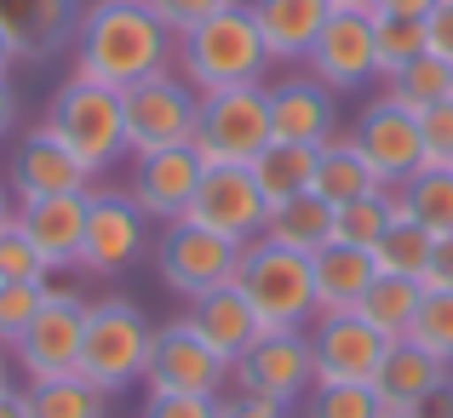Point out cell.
Here are the masks:
<instances>
[{
    "label": "cell",
    "instance_id": "d590c367",
    "mask_svg": "<svg viewBox=\"0 0 453 418\" xmlns=\"http://www.w3.org/2000/svg\"><path fill=\"white\" fill-rule=\"evenodd\" d=\"M304 418H390L373 384H316L304 396Z\"/></svg>",
    "mask_w": 453,
    "mask_h": 418
},
{
    "label": "cell",
    "instance_id": "d4e9b609",
    "mask_svg": "<svg viewBox=\"0 0 453 418\" xmlns=\"http://www.w3.org/2000/svg\"><path fill=\"white\" fill-rule=\"evenodd\" d=\"M310 270H316V309L321 315L356 309L367 298V286L379 281L373 253H367V247H344V241H327L316 258H310Z\"/></svg>",
    "mask_w": 453,
    "mask_h": 418
},
{
    "label": "cell",
    "instance_id": "c3c4849f",
    "mask_svg": "<svg viewBox=\"0 0 453 418\" xmlns=\"http://www.w3.org/2000/svg\"><path fill=\"white\" fill-rule=\"evenodd\" d=\"M12 121H18V92H12V80L0 75V138L12 133Z\"/></svg>",
    "mask_w": 453,
    "mask_h": 418
},
{
    "label": "cell",
    "instance_id": "60d3db41",
    "mask_svg": "<svg viewBox=\"0 0 453 418\" xmlns=\"http://www.w3.org/2000/svg\"><path fill=\"white\" fill-rule=\"evenodd\" d=\"M224 6H230V0H150V11H155V18H161L173 34H189L196 23H207L212 11H224Z\"/></svg>",
    "mask_w": 453,
    "mask_h": 418
},
{
    "label": "cell",
    "instance_id": "681fc988",
    "mask_svg": "<svg viewBox=\"0 0 453 418\" xmlns=\"http://www.w3.org/2000/svg\"><path fill=\"white\" fill-rule=\"evenodd\" d=\"M0 418H29V407H23V390H6V396H0Z\"/></svg>",
    "mask_w": 453,
    "mask_h": 418
},
{
    "label": "cell",
    "instance_id": "44dd1931",
    "mask_svg": "<svg viewBox=\"0 0 453 418\" xmlns=\"http://www.w3.org/2000/svg\"><path fill=\"white\" fill-rule=\"evenodd\" d=\"M18 224L29 230L35 253L46 258V276H58V270H81V241H87V195L18 201Z\"/></svg>",
    "mask_w": 453,
    "mask_h": 418
},
{
    "label": "cell",
    "instance_id": "7dc6e473",
    "mask_svg": "<svg viewBox=\"0 0 453 418\" xmlns=\"http://www.w3.org/2000/svg\"><path fill=\"white\" fill-rule=\"evenodd\" d=\"M448 413H453V384H448V390H436V396H425L408 418H448Z\"/></svg>",
    "mask_w": 453,
    "mask_h": 418
},
{
    "label": "cell",
    "instance_id": "603a6c76",
    "mask_svg": "<svg viewBox=\"0 0 453 418\" xmlns=\"http://www.w3.org/2000/svg\"><path fill=\"white\" fill-rule=\"evenodd\" d=\"M333 92L316 75H288L270 87V133L281 143H327L333 138Z\"/></svg>",
    "mask_w": 453,
    "mask_h": 418
},
{
    "label": "cell",
    "instance_id": "3957f363",
    "mask_svg": "<svg viewBox=\"0 0 453 418\" xmlns=\"http://www.w3.org/2000/svg\"><path fill=\"white\" fill-rule=\"evenodd\" d=\"M46 133H52L64 149H75L92 172L115 166L127 149V103H121V87H104V80H87V75H69L64 87L52 92L46 103Z\"/></svg>",
    "mask_w": 453,
    "mask_h": 418
},
{
    "label": "cell",
    "instance_id": "7402d4cb",
    "mask_svg": "<svg viewBox=\"0 0 453 418\" xmlns=\"http://www.w3.org/2000/svg\"><path fill=\"white\" fill-rule=\"evenodd\" d=\"M247 6H253V23L265 34L270 64H304L333 18L327 0H247Z\"/></svg>",
    "mask_w": 453,
    "mask_h": 418
},
{
    "label": "cell",
    "instance_id": "4316f807",
    "mask_svg": "<svg viewBox=\"0 0 453 418\" xmlns=\"http://www.w3.org/2000/svg\"><path fill=\"white\" fill-rule=\"evenodd\" d=\"M373 189H385V184L373 178V166L362 161V149H356L350 138L333 133L327 143H316V195L327 201V207L362 201V195H373Z\"/></svg>",
    "mask_w": 453,
    "mask_h": 418
},
{
    "label": "cell",
    "instance_id": "f6af8a7d",
    "mask_svg": "<svg viewBox=\"0 0 453 418\" xmlns=\"http://www.w3.org/2000/svg\"><path fill=\"white\" fill-rule=\"evenodd\" d=\"M219 418H288V407L258 401V396H235V401H219Z\"/></svg>",
    "mask_w": 453,
    "mask_h": 418
},
{
    "label": "cell",
    "instance_id": "bcb514c9",
    "mask_svg": "<svg viewBox=\"0 0 453 418\" xmlns=\"http://www.w3.org/2000/svg\"><path fill=\"white\" fill-rule=\"evenodd\" d=\"M436 0H379L373 11H385V18H431Z\"/></svg>",
    "mask_w": 453,
    "mask_h": 418
},
{
    "label": "cell",
    "instance_id": "ab89813d",
    "mask_svg": "<svg viewBox=\"0 0 453 418\" xmlns=\"http://www.w3.org/2000/svg\"><path fill=\"white\" fill-rule=\"evenodd\" d=\"M419 143H425V166H453V98L419 110Z\"/></svg>",
    "mask_w": 453,
    "mask_h": 418
},
{
    "label": "cell",
    "instance_id": "f35d334b",
    "mask_svg": "<svg viewBox=\"0 0 453 418\" xmlns=\"http://www.w3.org/2000/svg\"><path fill=\"white\" fill-rule=\"evenodd\" d=\"M6 281H46V258L35 253L29 230H23L18 218L0 230V286Z\"/></svg>",
    "mask_w": 453,
    "mask_h": 418
},
{
    "label": "cell",
    "instance_id": "2e32d148",
    "mask_svg": "<svg viewBox=\"0 0 453 418\" xmlns=\"http://www.w3.org/2000/svg\"><path fill=\"white\" fill-rule=\"evenodd\" d=\"M81 338H87V304H64V298H46V309L29 321L12 355L29 373V384H46V378H69L81 373Z\"/></svg>",
    "mask_w": 453,
    "mask_h": 418
},
{
    "label": "cell",
    "instance_id": "4fadbf2b",
    "mask_svg": "<svg viewBox=\"0 0 453 418\" xmlns=\"http://www.w3.org/2000/svg\"><path fill=\"white\" fill-rule=\"evenodd\" d=\"M310 350H316V384H373L390 338L356 309H339V315H316Z\"/></svg>",
    "mask_w": 453,
    "mask_h": 418
},
{
    "label": "cell",
    "instance_id": "9a60e30c",
    "mask_svg": "<svg viewBox=\"0 0 453 418\" xmlns=\"http://www.w3.org/2000/svg\"><path fill=\"white\" fill-rule=\"evenodd\" d=\"M304 69L327 92H356L379 75V41H373V11H333L321 29L316 52L304 57Z\"/></svg>",
    "mask_w": 453,
    "mask_h": 418
},
{
    "label": "cell",
    "instance_id": "ac0fdd59",
    "mask_svg": "<svg viewBox=\"0 0 453 418\" xmlns=\"http://www.w3.org/2000/svg\"><path fill=\"white\" fill-rule=\"evenodd\" d=\"M133 201L150 212V218L173 224L189 212V201H196L201 189V172H207V161H201L196 143H178V149H150V155H133Z\"/></svg>",
    "mask_w": 453,
    "mask_h": 418
},
{
    "label": "cell",
    "instance_id": "5bb4252c",
    "mask_svg": "<svg viewBox=\"0 0 453 418\" xmlns=\"http://www.w3.org/2000/svg\"><path fill=\"white\" fill-rule=\"evenodd\" d=\"M184 218H196V224H207V230H219V235H230V241L247 247V241L265 235L270 201H265V189H258L253 166H207Z\"/></svg>",
    "mask_w": 453,
    "mask_h": 418
},
{
    "label": "cell",
    "instance_id": "816d5d0a",
    "mask_svg": "<svg viewBox=\"0 0 453 418\" xmlns=\"http://www.w3.org/2000/svg\"><path fill=\"white\" fill-rule=\"evenodd\" d=\"M18 64V52H12V41H6V29H0V75H6V69Z\"/></svg>",
    "mask_w": 453,
    "mask_h": 418
},
{
    "label": "cell",
    "instance_id": "7bdbcfd3",
    "mask_svg": "<svg viewBox=\"0 0 453 418\" xmlns=\"http://www.w3.org/2000/svg\"><path fill=\"white\" fill-rule=\"evenodd\" d=\"M425 46H431L442 64H453V0H436L431 18H425Z\"/></svg>",
    "mask_w": 453,
    "mask_h": 418
},
{
    "label": "cell",
    "instance_id": "f1b7e54d",
    "mask_svg": "<svg viewBox=\"0 0 453 418\" xmlns=\"http://www.w3.org/2000/svg\"><path fill=\"white\" fill-rule=\"evenodd\" d=\"M253 178H258V189H265L270 207H281V201H293V195H310V189H316V149H310V143H281L276 138L253 161Z\"/></svg>",
    "mask_w": 453,
    "mask_h": 418
},
{
    "label": "cell",
    "instance_id": "ffe728a7",
    "mask_svg": "<svg viewBox=\"0 0 453 418\" xmlns=\"http://www.w3.org/2000/svg\"><path fill=\"white\" fill-rule=\"evenodd\" d=\"M448 384H453V361L431 355L413 338H390L385 361H379V378H373L385 413H413L425 396H436V390H448Z\"/></svg>",
    "mask_w": 453,
    "mask_h": 418
},
{
    "label": "cell",
    "instance_id": "db71d44e",
    "mask_svg": "<svg viewBox=\"0 0 453 418\" xmlns=\"http://www.w3.org/2000/svg\"><path fill=\"white\" fill-rule=\"evenodd\" d=\"M12 390V373H6V355H0V396Z\"/></svg>",
    "mask_w": 453,
    "mask_h": 418
},
{
    "label": "cell",
    "instance_id": "ee69618b",
    "mask_svg": "<svg viewBox=\"0 0 453 418\" xmlns=\"http://www.w3.org/2000/svg\"><path fill=\"white\" fill-rule=\"evenodd\" d=\"M425 286H436V293H453V230L436 235L431 264H425Z\"/></svg>",
    "mask_w": 453,
    "mask_h": 418
},
{
    "label": "cell",
    "instance_id": "b9f144b4",
    "mask_svg": "<svg viewBox=\"0 0 453 418\" xmlns=\"http://www.w3.org/2000/svg\"><path fill=\"white\" fill-rule=\"evenodd\" d=\"M144 418H219V396H150Z\"/></svg>",
    "mask_w": 453,
    "mask_h": 418
},
{
    "label": "cell",
    "instance_id": "cb8c5ba5",
    "mask_svg": "<svg viewBox=\"0 0 453 418\" xmlns=\"http://www.w3.org/2000/svg\"><path fill=\"white\" fill-rule=\"evenodd\" d=\"M189 327L201 332V338L212 344V350L224 355V361H242L247 350L258 344V332H265V321H258V309L247 304V293L242 286H219V293H201L196 304H189Z\"/></svg>",
    "mask_w": 453,
    "mask_h": 418
},
{
    "label": "cell",
    "instance_id": "ba28073f",
    "mask_svg": "<svg viewBox=\"0 0 453 418\" xmlns=\"http://www.w3.org/2000/svg\"><path fill=\"white\" fill-rule=\"evenodd\" d=\"M127 103V149L150 155V149H178L196 143V121H201V92L184 75H150L138 87L121 92Z\"/></svg>",
    "mask_w": 453,
    "mask_h": 418
},
{
    "label": "cell",
    "instance_id": "484cf974",
    "mask_svg": "<svg viewBox=\"0 0 453 418\" xmlns=\"http://www.w3.org/2000/svg\"><path fill=\"white\" fill-rule=\"evenodd\" d=\"M265 241L288 247V253L316 258L321 247L333 241V207L316 195V189H310V195L281 201V207H270V218H265Z\"/></svg>",
    "mask_w": 453,
    "mask_h": 418
},
{
    "label": "cell",
    "instance_id": "7c38bea8",
    "mask_svg": "<svg viewBox=\"0 0 453 418\" xmlns=\"http://www.w3.org/2000/svg\"><path fill=\"white\" fill-rule=\"evenodd\" d=\"M350 143L362 149V161L373 166V178L385 189L408 184L413 172L425 166V143H419V115L408 103H396L390 92H379L350 126Z\"/></svg>",
    "mask_w": 453,
    "mask_h": 418
},
{
    "label": "cell",
    "instance_id": "4dcf8cb0",
    "mask_svg": "<svg viewBox=\"0 0 453 418\" xmlns=\"http://www.w3.org/2000/svg\"><path fill=\"white\" fill-rule=\"evenodd\" d=\"M23 407H29V418H110V396L98 384H87L81 373H69V378L29 384Z\"/></svg>",
    "mask_w": 453,
    "mask_h": 418
},
{
    "label": "cell",
    "instance_id": "30bf717a",
    "mask_svg": "<svg viewBox=\"0 0 453 418\" xmlns=\"http://www.w3.org/2000/svg\"><path fill=\"white\" fill-rule=\"evenodd\" d=\"M235 367L189 327V315L155 327V350H150V396H219L230 384Z\"/></svg>",
    "mask_w": 453,
    "mask_h": 418
},
{
    "label": "cell",
    "instance_id": "11a10c76",
    "mask_svg": "<svg viewBox=\"0 0 453 418\" xmlns=\"http://www.w3.org/2000/svg\"><path fill=\"white\" fill-rule=\"evenodd\" d=\"M390 418H408V413H390Z\"/></svg>",
    "mask_w": 453,
    "mask_h": 418
},
{
    "label": "cell",
    "instance_id": "e0dca14e",
    "mask_svg": "<svg viewBox=\"0 0 453 418\" xmlns=\"http://www.w3.org/2000/svg\"><path fill=\"white\" fill-rule=\"evenodd\" d=\"M92 166L81 161L75 149H64L46 126L18 138L12 149V195L18 201H52V195H87L92 189Z\"/></svg>",
    "mask_w": 453,
    "mask_h": 418
},
{
    "label": "cell",
    "instance_id": "f907efd6",
    "mask_svg": "<svg viewBox=\"0 0 453 418\" xmlns=\"http://www.w3.org/2000/svg\"><path fill=\"white\" fill-rule=\"evenodd\" d=\"M327 6H333V11H373L379 0H327Z\"/></svg>",
    "mask_w": 453,
    "mask_h": 418
},
{
    "label": "cell",
    "instance_id": "277c9868",
    "mask_svg": "<svg viewBox=\"0 0 453 418\" xmlns=\"http://www.w3.org/2000/svg\"><path fill=\"white\" fill-rule=\"evenodd\" d=\"M150 350H155V327L144 321L138 304H127V298L87 304V338H81V378L87 384H98L104 396L144 384Z\"/></svg>",
    "mask_w": 453,
    "mask_h": 418
},
{
    "label": "cell",
    "instance_id": "836d02e7",
    "mask_svg": "<svg viewBox=\"0 0 453 418\" xmlns=\"http://www.w3.org/2000/svg\"><path fill=\"white\" fill-rule=\"evenodd\" d=\"M396 224V207H390V189H373V195L362 201H344V207H333V241L344 247H367L373 253V241Z\"/></svg>",
    "mask_w": 453,
    "mask_h": 418
},
{
    "label": "cell",
    "instance_id": "7a4b0ae2",
    "mask_svg": "<svg viewBox=\"0 0 453 418\" xmlns=\"http://www.w3.org/2000/svg\"><path fill=\"white\" fill-rule=\"evenodd\" d=\"M178 75L196 92L265 87L270 52H265V34H258V23H253V6H247V0H230V6L212 11L207 23L178 34Z\"/></svg>",
    "mask_w": 453,
    "mask_h": 418
},
{
    "label": "cell",
    "instance_id": "74e56055",
    "mask_svg": "<svg viewBox=\"0 0 453 418\" xmlns=\"http://www.w3.org/2000/svg\"><path fill=\"white\" fill-rule=\"evenodd\" d=\"M408 338L425 344L431 355H442V361H453V293H436V286H425L419 321H413Z\"/></svg>",
    "mask_w": 453,
    "mask_h": 418
},
{
    "label": "cell",
    "instance_id": "d6986e66",
    "mask_svg": "<svg viewBox=\"0 0 453 418\" xmlns=\"http://www.w3.org/2000/svg\"><path fill=\"white\" fill-rule=\"evenodd\" d=\"M81 11V0H0V29L18 64H46L64 41H75Z\"/></svg>",
    "mask_w": 453,
    "mask_h": 418
},
{
    "label": "cell",
    "instance_id": "9c48e42d",
    "mask_svg": "<svg viewBox=\"0 0 453 418\" xmlns=\"http://www.w3.org/2000/svg\"><path fill=\"white\" fill-rule=\"evenodd\" d=\"M150 247V212L133 201V189H87V241L81 270L87 276H121Z\"/></svg>",
    "mask_w": 453,
    "mask_h": 418
},
{
    "label": "cell",
    "instance_id": "8d00e7d4",
    "mask_svg": "<svg viewBox=\"0 0 453 418\" xmlns=\"http://www.w3.org/2000/svg\"><path fill=\"white\" fill-rule=\"evenodd\" d=\"M41 309H46V281H6L0 286V350H12Z\"/></svg>",
    "mask_w": 453,
    "mask_h": 418
},
{
    "label": "cell",
    "instance_id": "e575fe53",
    "mask_svg": "<svg viewBox=\"0 0 453 418\" xmlns=\"http://www.w3.org/2000/svg\"><path fill=\"white\" fill-rule=\"evenodd\" d=\"M373 41H379V75H396L413 57H425V18H385L373 11Z\"/></svg>",
    "mask_w": 453,
    "mask_h": 418
},
{
    "label": "cell",
    "instance_id": "d6a6232c",
    "mask_svg": "<svg viewBox=\"0 0 453 418\" xmlns=\"http://www.w3.org/2000/svg\"><path fill=\"white\" fill-rule=\"evenodd\" d=\"M385 92H390L396 103H408L413 115H419V110H431V103L453 98V64H442L436 52H425V57H413L408 69L385 75Z\"/></svg>",
    "mask_w": 453,
    "mask_h": 418
},
{
    "label": "cell",
    "instance_id": "f5cc1de1",
    "mask_svg": "<svg viewBox=\"0 0 453 418\" xmlns=\"http://www.w3.org/2000/svg\"><path fill=\"white\" fill-rule=\"evenodd\" d=\"M18 218V212H12V201H6V189H0V230H6V224Z\"/></svg>",
    "mask_w": 453,
    "mask_h": 418
},
{
    "label": "cell",
    "instance_id": "52a82bcc",
    "mask_svg": "<svg viewBox=\"0 0 453 418\" xmlns=\"http://www.w3.org/2000/svg\"><path fill=\"white\" fill-rule=\"evenodd\" d=\"M235 270H242V241H230V235L207 230L196 218H173L161 230V241H155V276L184 304H196L201 293L230 286Z\"/></svg>",
    "mask_w": 453,
    "mask_h": 418
},
{
    "label": "cell",
    "instance_id": "8992f818",
    "mask_svg": "<svg viewBox=\"0 0 453 418\" xmlns=\"http://www.w3.org/2000/svg\"><path fill=\"white\" fill-rule=\"evenodd\" d=\"M270 143H276V133H270V87L201 92L196 149L207 166H253Z\"/></svg>",
    "mask_w": 453,
    "mask_h": 418
},
{
    "label": "cell",
    "instance_id": "6da1fadb",
    "mask_svg": "<svg viewBox=\"0 0 453 418\" xmlns=\"http://www.w3.org/2000/svg\"><path fill=\"white\" fill-rule=\"evenodd\" d=\"M178 57V34L150 11V0H92L75 29V75L104 87H138L166 75Z\"/></svg>",
    "mask_w": 453,
    "mask_h": 418
},
{
    "label": "cell",
    "instance_id": "5b68a950",
    "mask_svg": "<svg viewBox=\"0 0 453 418\" xmlns=\"http://www.w3.org/2000/svg\"><path fill=\"white\" fill-rule=\"evenodd\" d=\"M235 286L247 293V304L258 309L265 332H304V321H316V270L304 253H288L276 241H247L242 247V270Z\"/></svg>",
    "mask_w": 453,
    "mask_h": 418
},
{
    "label": "cell",
    "instance_id": "f546056e",
    "mask_svg": "<svg viewBox=\"0 0 453 418\" xmlns=\"http://www.w3.org/2000/svg\"><path fill=\"white\" fill-rule=\"evenodd\" d=\"M419 304H425V281L413 276H379L367 286V298L356 304V315L373 321L385 338H408L413 321H419Z\"/></svg>",
    "mask_w": 453,
    "mask_h": 418
},
{
    "label": "cell",
    "instance_id": "8fae6325",
    "mask_svg": "<svg viewBox=\"0 0 453 418\" xmlns=\"http://www.w3.org/2000/svg\"><path fill=\"white\" fill-rule=\"evenodd\" d=\"M235 390L258 401L293 407L316 390V350L310 332H258V344L235 361Z\"/></svg>",
    "mask_w": 453,
    "mask_h": 418
},
{
    "label": "cell",
    "instance_id": "1f68e13d",
    "mask_svg": "<svg viewBox=\"0 0 453 418\" xmlns=\"http://www.w3.org/2000/svg\"><path fill=\"white\" fill-rule=\"evenodd\" d=\"M431 247H436L431 230H419L413 218H396V224H390V230L373 241V264H379V276H413V281H425Z\"/></svg>",
    "mask_w": 453,
    "mask_h": 418
},
{
    "label": "cell",
    "instance_id": "9f6ffc18",
    "mask_svg": "<svg viewBox=\"0 0 453 418\" xmlns=\"http://www.w3.org/2000/svg\"><path fill=\"white\" fill-rule=\"evenodd\" d=\"M448 418H453V413H448Z\"/></svg>",
    "mask_w": 453,
    "mask_h": 418
},
{
    "label": "cell",
    "instance_id": "83f0119b",
    "mask_svg": "<svg viewBox=\"0 0 453 418\" xmlns=\"http://www.w3.org/2000/svg\"><path fill=\"white\" fill-rule=\"evenodd\" d=\"M390 207H396V218H413L419 230L448 235L453 230V166H419L408 184L390 189Z\"/></svg>",
    "mask_w": 453,
    "mask_h": 418
}]
</instances>
